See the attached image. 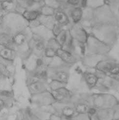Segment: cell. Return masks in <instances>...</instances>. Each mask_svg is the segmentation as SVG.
<instances>
[{"instance_id":"18","label":"cell","mask_w":119,"mask_h":120,"mask_svg":"<svg viewBox=\"0 0 119 120\" xmlns=\"http://www.w3.org/2000/svg\"><path fill=\"white\" fill-rule=\"evenodd\" d=\"M2 8L7 11L12 10L15 8V3L13 0H5L2 1Z\"/></svg>"},{"instance_id":"4","label":"cell","mask_w":119,"mask_h":120,"mask_svg":"<svg viewBox=\"0 0 119 120\" xmlns=\"http://www.w3.org/2000/svg\"><path fill=\"white\" fill-rule=\"evenodd\" d=\"M28 90L31 96L50 90L48 82L36 80L27 84Z\"/></svg>"},{"instance_id":"11","label":"cell","mask_w":119,"mask_h":120,"mask_svg":"<svg viewBox=\"0 0 119 120\" xmlns=\"http://www.w3.org/2000/svg\"><path fill=\"white\" fill-rule=\"evenodd\" d=\"M115 64L109 60H103L97 63L96 68L98 71L106 75L109 73L113 65Z\"/></svg>"},{"instance_id":"24","label":"cell","mask_w":119,"mask_h":120,"mask_svg":"<svg viewBox=\"0 0 119 120\" xmlns=\"http://www.w3.org/2000/svg\"><path fill=\"white\" fill-rule=\"evenodd\" d=\"M61 32V30L60 29V28H59L58 26H55L54 27V28H53V33H54L55 36H57Z\"/></svg>"},{"instance_id":"27","label":"cell","mask_w":119,"mask_h":120,"mask_svg":"<svg viewBox=\"0 0 119 120\" xmlns=\"http://www.w3.org/2000/svg\"><path fill=\"white\" fill-rule=\"evenodd\" d=\"M2 8V1L0 0V9Z\"/></svg>"},{"instance_id":"25","label":"cell","mask_w":119,"mask_h":120,"mask_svg":"<svg viewBox=\"0 0 119 120\" xmlns=\"http://www.w3.org/2000/svg\"><path fill=\"white\" fill-rule=\"evenodd\" d=\"M79 2V0H68V3L72 5H76Z\"/></svg>"},{"instance_id":"6","label":"cell","mask_w":119,"mask_h":120,"mask_svg":"<svg viewBox=\"0 0 119 120\" xmlns=\"http://www.w3.org/2000/svg\"><path fill=\"white\" fill-rule=\"evenodd\" d=\"M72 103L75 107L76 114L78 115L87 114L88 110L91 106L88 101L81 96L75 101L74 100Z\"/></svg>"},{"instance_id":"28","label":"cell","mask_w":119,"mask_h":120,"mask_svg":"<svg viewBox=\"0 0 119 120\" xmlns=\"http://www.w3.org/2000/svg\"><path fill=\"white\" fill-rule=\"evenodd\" d=\"M119 120V119H118V120Z\"/></svg>"},{"instance_id":"26","label":"cell","mask_w":119,"mask_h":120,"mask_svg":"<svg viewBox=\"0 0 119 120\" xmlns=\"http://www.w3.org/2000/svg\"><path fill=\"white\" fill-rule=\"evenodd\" d=\"M81 5L82 7L85 8L87 5V0H82Z\"/></svg>"},{"instance_id":"21","label":"cell","mask_w":119,"mask_h":120,"mask_svg":"<svg viewBox=\"0 0 119 120\" xmlns=\"http://www.w3.org/2000/svg\"><path fill=\"white\" fill-rule=\"evenodd\" d=\"M33 47L34 49L37 52L44 51L45 49L44 44L40 41H37L35 42Z\"/></svg>"},{"instance_id":"29","label":"cell","mask_w":119,"mask_h":120,"mask_svg":"<svg viewBox=\"0 0 119 120\" xmlns=\"http://www.w3.org/2000/svg\"></svg>"},{"instance_id":"9","label":"cell","mask_w":119,"mask_h":120,"mask_svg":"<svg viewBox=\"0 0 119 120\" xmlns=\"http://www.w3.org/2000/svg\"><path fill=\"white\" fill-rule=\"evenodd\" d=\"M16 56V52L14 49L0 44V57L12 62Z\"/></svg>"},{"instance_id":"23","label":"cell","mask_w":119,"mask_h":120,"mask_svg":"<svg viewBox=\"0 0 119 120\" xmlns=\"http://www.w3.org/2000/svg\"><path fill=\"white\" fill-rule=\"evenodd\" d=\"M113 109L114 110L113 120H117L119 119V104Z\"/></svg>"},{"instance_id":"22","label":"cell","mask_w":119,"mask_h":120,"mask_svg":"<svg viewBox=\"0 0 119 120\" xmlns=\"http://www.w3.org/2000/svg\"><path fill=\"white\" fill-rule=\"evenodd\" d=\"M49 120H65V119L59 114L52 113L50 115Z\"/></svg>"},{"instance_id":"13","label":"cell","mask_w":119,"mask_h":120,"mask_svg":"<svg viewBox=\"0 0 119 120\" xmlns=\"http://www.w3.org/2000/svg\"><path fill=\"white\" fill-rule=\"evenodd\" d=\"M39 15V12L36 10H27L24 11L23 16L28 21H33L36 20Z\"/></svg>"},{"instance_id":"7","label":"cell","mask_w":119,"mask_h":120,"mask_svg":"<svg viewBox=\"0 0 119 120\" xmlns=\"http://www.w3.org/2000/svg\"><path fill=\"white\" fill-rule=\"evenodd\" d=\"M56 57L60 59L62 61L67 64H74L77 61L76 58L71 52L67 51L59 48L56 51Z\"/></svg>"},{"instance_id":"14","label":"cell","mask_w":119,"mask_h":120,"mask_svg":"<svg viewBox=\"0 0 119 120\" xmlns=\"http://www.w3.org/2000/svg\"><path fill=\"white\" fill-rule=\"evenodd\" d=\"M26 41V35L22 33H18L12 38L13 43L16 45H22L24 44Z\"/></svg>"},{"instance_id":"2","label":"cell","mask_w":119,"mask_h":120,"mask_svg":"<svg viewBox=\"0 0 119 120\" xmlns=\"http://www.w3.org/2000/svg\"><path fill=\"white\" fill-rule=\"evenodd\" d=\"M50 91L56 101V103L62 104H69L73 103L75 95L67 86Z\"/></svg>"},{"instance_id":"1","label":"cell","mask_w":119,"mask_h":120,"mask_svg":"<svg viewBox=\"0 0 119 120\" xmlns=\"http://www.w3.org/2000/svg\"><path fill=\"white\" fill-rule=\"evenodd\" d=\"M87 99L91 106L97 109H113L119 104V100L114 95L107 92L87 94Z\"/></svg>"},{"instance_id":"20","label":"cell","mask_w":119,"mask_h":120,"mask_svg":"<svg viewBox=\"0 0 119 120\" xmlns=\"http://www.w3.org/2000/svg\"><path fill=\"white\" fill-rule=\"evenodd\" d=\"M56 51L57 50L53 48L50 46L47 47L45 48L44 50L45 56L48 58H53L56 57Z\"/></svg>"},{"instance_id":"8","label":"cell","mask_w":119,"mask_h":120,"mask_svg":"<svg viewBox=\"0 0 119 120\" xmlns=\"http://www.w3.org/2000/svg\"><path fill=\"white\" fill-rule=\"evenodd\" d=\"M83 79L85 85L89 89H94L99 81V77L96 73L85 72L83 73Z\"/></svg>"},{"instance_id":"19","label":"cell","mask_w":119,"mask_h":120,"mask_svg":"<svg viewBox=\"0 0 119 120\" xmlns=\"http://www.w3.org/2000/svg\"><path fill=\"white\" fill-rule=\"evenodd\" d=\"M57 42L59 45L62 48L65 44L66 42V34L64 31H61L57 36Z\"/></svg>"},{"instance_id":"3","label":"cell","mask_w":119,"mask_h":120,"mask_svg":"<svg viewBox=\"0 0 119 120\" xmlns=\"http://www.w3.org/2000/svg\"><path fill=\"white\" fill-rule=\"evenodd\" d=\"M32 103L38 107L52 105L56 103L50 90L32 96Z\"/></svg>"},{"instance_id":"15","label":"cell","mask_w":119,"mask_h":120,"mask_svg":"<svg viewBox=\"0 0 119 120\" xmlns=\"http://www.w3.org/2000/svg\"><path fill=\"white\" fill-rule=\"evenodd\" d=\"M67 85L66 83L56 80H51L50 82H48V86L50 91L55 90L61 87L67 86Z\"/></svg>"},{"instance_id":"5","label":"cell","mask_w":119,"mask_h":120,"mask_svg":"<svg viewBox=\"0 0 119 120\" xmlns=\"http://www.w3.org/2000/svg\"><path fill=\"white\" fill-rule=\"evenodd\" d=\"M13 101L12 92L6 90H0V111L12 106Z\"/></svg>"},{"instance_id":"17","label":"cell","mask_w":119,"mask_h":120,"mask_svg":"<svg viewBox=\"0 0 119 120\" xmlns=\"http://www.w3.org/2000/svg\"><path fill=\"white\" fill-rule=\"evenodd\" d=\"M55 18L57 22L61 25L66 24L68 22V17L65 13L61 12H58L56 13Z\"/></svg>"},{"instance_id":"10","label":"cell","mask_w":119,"mask_h":120,"mask_svg":"<svg viewBox=\"0 0 119 120\" xmlns=\"http://www.w3.org/2000/svg\"><path fill=\"white\" fill-rule=\"evenodd\" d=\"M49 78L51 80L58 81L68 85L70 79V75L67 71L59 70L55 72L52 75L49 76L48 79Z\"/></svg>"},{"instance_id":"16","label":"cell","mask_w":119,"mask_h":120,"mask_svg":"<svg viewBox=\"0 0 119 120\" xmlns=\"http://www.w3.org/2000/svg\"><path fill=\"white\" fill-rule=\"evenodd\" d=\"M82 10L79 8H75L71 13V17L75 22H79L82 16Z\"/></svg>"},{"instance_id":"12","label":"cell","mask_w":119,"mask_h":120,"mask_svg":"<svg viewBox=\"0 0 119 120\" xmlns=\"http://www.w3.org/2000/svg\"><path fill=\"white\" fill-rule=\"evenodd\" d=\"M97 115L99 120H113V109H97Z\"/></svg>"}]
</instances>
